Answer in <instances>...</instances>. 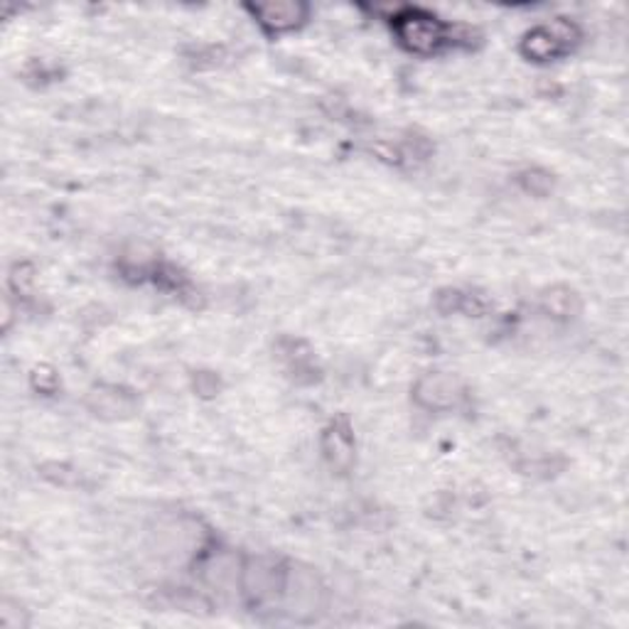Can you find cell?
<instances>
[{"label":"cell","instance_id":"5","mask_svg":"<svg viewBox=\"0 0 629 629\" xmlns=\"http://www.w3.org/2000/svg\"><path fill=\"white\" fill-rule=\"evenodd\" d=\"M256 18V23L262 25L268 35H284L306 23L308 6L296 3V0H278V3H264L248 8Z\"/></svg>","mask_w":629,"mask_h":629},{"label":"cell","instance_id":"2","mask_svg":"<svg viewBox=\"0 0 629 629\" xmlns=\"http://www.w3.org/2000/svg\"><path fill=\"white\" fill-rule=\"evenodd\" d=\"M578 38V28L568 20H553L548 25H536L526 32L522 40V54L531 62H553L568 54Z\"/></svg>","mask_w":629,"mask_h":629},{"label":"cell","instance_id":"1","mask_svg":"<svg viewBox=\"0 0 629 629\" xmlns=\"http://www.w3.org/2000/svg\"><path fill=\"white\" fill-rule=\"evenodd\" d=\"M394 30L401 40V45L416 54H436L440 47L450 45L455 32L448 23H443L436 15L423 13V10H404L394 18Z\"/></svg>","mask_w":629,"mask_h":629},{"label":"cell","instance_id":"4","mask_svg":"<svg viewBox=\"0 0 629 629\" xmlns=\"http://www.w3.org/2000/svg\"><path fill=\"white\" fill-rule=\"evenodd\" d=\"M462 384L458 376L446 372L423 374L414 386V398L426 411H450L462 401Z\"/></svg>","mask_w":629,"mask_h":629},{"label":"cell","instance_id":"6","mask_svg":"<svg viewBox=\"0 0 629 629\" xmlns=\"http://www.w3.org/2000/svg\"><path fill=\"white\" fill-rule=\"evenodd\" d=\"M322 452H324V458L330 460L332 468H338L340 472L350 470L352 462H354L352 428L342 420H334L322 436Z\"/></svg>","mask_w":629,"mask_h":629},{"label":"cell","instance_id":"8","mask_svg":"<svg viewBox=\"0 0 629 629\" xmlns=\"http://www.w3.org/2000/svg\"><path fill=\"white\" fill-rule=\"evenodd\" d=\"M573 300H576V296L568 288H553L544 296V308L553 318H571Z\"/></svg>","mask_w":629,"mask_h":629},{"label":"cell","instance_id":"7","mask_svg":"<svg viewBox=\"0 0 629 629\" xmlns=\"http://www.w3.org/2000/svg\"><path fill=\"white\" fill-rule=\"evenodd\" d=\"M89 406L96 416L121 418L134 411V398L128 394H121L118 388H102V392L92 394Z\"/></svg>","mask_w":629,"mask_h":629},{"label":"cell","instance_id":"3","mask_svg":"<svg viewBox=\"0 0 629 629\" xmlns=\"http://www.w3.org/2000/svg\"><path fill=\"white\" fill-rule=\"evenodd\" d=\"M286 568L268 558H248L242 568V593L254 605L284 598Z\"/></svg>","mask_w":629,"mask_h":629}]
</instances>
